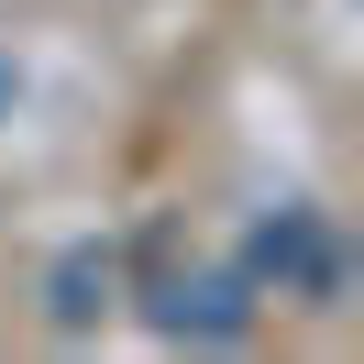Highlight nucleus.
<instances>
[{
    "instance_id": "f257e3e1",
    "label": "nucleus",
    "mask_w": 364,
    "mask_h": 364,
    "mask_svg": "<svg viewBox=\"0 0 364 364\" xmlns=\"http://www.w3.org/2000/svg\"><path fill=\"white\" fill-rule=\"evenodd\" d=\"M243 287H254V298H287V309H342L353 254H342L331 210H309V199L265 210V221H254V243H243Z\"/></svg>"
},
{
    "instance_id": "f03ea898",
    "label": "nucleus",
    "mask_w": 364,
    "mask_h": 364,
    "mask_svg": "<svg viewBox=\"0 0 364 364\" xmlns=\"http://www.w3.org/2000/svg\"><path fill=\"white\" fill-rule=\"evenodd\" d=\"M144 320L166 342H243L254 287H243V265H144Z\"/></svg>"
},
{
    "instance_id": "7ed1b4c3",
    "label": "nucleus",
    "mask_w": 364,
    "mask_h": 364,
    "mask_svg": "<svg viewBox=\"0 0 364 364\" xmlns=\"http://www.w3.org/2000/svg\"><path fill=\"white\" fill-rule=\"evenodd\" d=\"M111 287H122V254H111V243H77L67 265H55V298H45L55 331H89V320L111 309Z\"/></svg>"
}]
</instances>
